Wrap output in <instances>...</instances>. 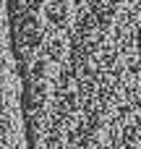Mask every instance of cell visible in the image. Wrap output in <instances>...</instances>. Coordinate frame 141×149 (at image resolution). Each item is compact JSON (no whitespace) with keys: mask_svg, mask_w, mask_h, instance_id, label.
<instances>
[{"mask_svg":"<svg viewBox=\"0 0 141 149\" xmlns=\"http://www.w3.org/2000/svg\"><path fill=\"white\" fill-rule=\"evenodd\" d=\"M68 16V3L65 0H44V18L55 26H60Z\"/></svg>","mask_w":141,"mask_h":149,"instance_id":"1","label":"cell"}]
</instances>
